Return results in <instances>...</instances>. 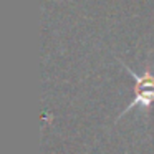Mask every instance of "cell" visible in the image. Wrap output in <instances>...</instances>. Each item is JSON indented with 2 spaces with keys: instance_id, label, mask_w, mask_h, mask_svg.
Instances as JSON below:
<instances>
[{
  "instance_id": "1",
  "label": "cell",
  "mask_w": 154,
  "mask_h": 154,
  "mask_svg": "<svg viewBox=\"0 0 154 154\" xmlns=\"http://www.w3.org/2000/svg\"><path fill=\"white\" fill-rule=\"evenodd\" d=\"M124 65V63H123ZM126 71L134 78V90H133V101L129 103V106L119 114V116H124L128 111H131L133 108H143V109H149L154 104V73L146 68L143 75H137L136 71H133L129 66H126Z\"/></svg>"
}]
</instances>
